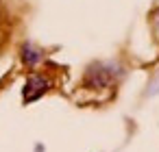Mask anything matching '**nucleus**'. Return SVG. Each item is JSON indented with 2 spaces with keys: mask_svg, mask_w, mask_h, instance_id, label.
Here are the masks:
<instances>
[{
  "mask_svg": "<svg viewBox=\"0 0 159 152\" xmlns=\"http://www.w3.org/2000/svg\"><path fill=\"white\" fill-rule=\"evenodd\" d=\"M48 89H50V80H48L44 74H33V76H29V80L24 83V91H22L24 102L29 104V102L42 98Z\"/></svg>",
  "mask_w": 159,
  "mask_h": 152,
  "instance_id": "obj_1",
  "label": "nucleus"
},
{
  "mask_svg": "<svg viewBox=\"0 0 159 152\" xmlns=\"http://www.w3.org/2000/svg\"><path fill=\"white\" fill-rule=\"evenodd\" d=\"M92 87H107L111 83V72H109V65H96L87 72V78H85Z\"/></svg>",
  "mask_w": 159,
  "mask_h": 152,
  "instance_id": "obj_2",
  "label": "nucleus"
},
{
  "mask_svg": "<svg viewBox=\"0 0 159 152\" xmlns=\"http://www.w3.org/2000/svg\"><path fill=\"white\" fill-rule=\"evenodd\" d=\"M22 61H24L29 67L37 65V63L42 61V50L35 48L33 44H24V46H22Z\"/></svg>",
  "mask_w": 159,
  "mask_h": 152,
  "instance_id": "obj_3",
  "label": "nucleus"
}]
</instances>
